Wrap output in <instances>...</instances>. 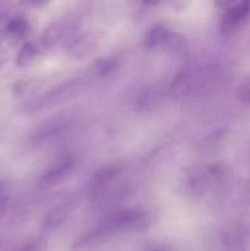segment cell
I'll list each match as a JSON object with an SVG mask.
<instances>
[{"mask_svg":"<svg viewBox=\"0 0 250 251\" xmlns=\"http://www.w3.org/2000/svg\"><path fill=\"white\" fill-rule=\"evenodd\" d=\"M169 37H171V33L166 27L153 26L145 34L144 44L147 49H156L167 43L169 41Z\"/></svg>","mask_w":250,"mask_h":251,"instance_id":"obj_5","label":"cell"},{"mask_svg":"<svg viewBox=\"0 0 250 251\" xmlns=\"http://www.w3.org/2000/svg\"><path fill=\"white\" fill-rule=\"evenodd\" d=\"M78 83L77 82H69L65 85L60 86L58 88H54L53 91L48 92L47 95L41 96L37 100H32L26 105L27 112H34V110H39L44 107H51V105L59 104V103L64 102L68 100L69 97L74 95L77 91Z\"/></svg>","mask_w":250,"mask_h":251,"instance_id":"obj_4","label":"cell"},{"mask_svg":"<svg viewBox=\"0 0 250 251\" xmlns=\"http://www.w3.org/2000/svg\"><path fill=\"white\" fill-rule=\"evenodd\" d=\"M73 122V117L69 114H58L50 119L42 123L33 131L31 141L34 145H41L60 136L65 130L69 129Z\"/></svg>","mask_w":250,"mask_h":251,"instance_id":"obj_1","label":"cell"},{"mask_svg":"<svg viewBox=\"0 0 250 251\" xmlns=\"http://www.w3.org/2000/svg\"><path fill=\"white\" fill-rule=\"evenodd\" d=\"M76 166V161L74 157H64L58 162L49 167L46 172L41 176L38 180L39 189H48L63 181Z\"/></svg>","mask_w":250,"mask_h":251,"instance_id":"obj_3","label":"cell"},{"mask_svg":"<svg viewBox=\"0 0 250 251\" xmlns=\"http://www.w3.org/2000/svg\"><path fill=\"white\" fill-rule=\"evenodd\" d=\"M7 200H9V198H7V194L4 189V190L0 193V215H1V213L5 211V208H6Z\"/></svg>","mask_w":250,"mask_h":251,"instance_id":"obj_11","label":"cell"},{"mask_svg":"<svg viewBox=\"0 0 250 251\" xmlns=\"http://www.w3.org/2000/svg\"><path fill=\"white\" fill-rule=\"evenodd\" d=\"M71 212V208L68 203H64L60 205L59 207L54 208L48 216H47L46 221L43 223V227L47 230H53L55 228H58L59 226L63 225L66 220H68L69 215Z\"/></svg>","mask_w":250,"mask_h":251,"instance_id":"obj_7","label":"cell"},{"mask_svg":"<svg viewBox=\"0 0 250 251\" xmlns=\"http://www.w3.org/2000/svg\"><path fill=\"white\" fill-rule=\"evenodd\" d=\"M37 55V48L32 43H26L17 54L16 63L19 66H26Z\"/></svg>","mask_w":250,"mask_h":251,"instance_id":"obj_10","label":"cell"},{"mask_svg":"<svg viewBox=\"0 0 250 251\" xmlns=\"http://www.w3.org/2000/svg\"><path fill=\"white\" fill-rule=\"evenodd\" d=\"M4 189H5V188H4V186H2V185H0V193H1V191H2V190H4Z\"/></svg>","mask_w":250,"mask_h":251,"instance_id":"obj_13","label":"cell"},{"mask_svg":"<svg viewBox=\"0 0 250 251\" xmlns=\"http://www.w3.org/2000/svg\"><path fill=\"white\" fill-rule=\"evenodd\" d=\"M37 250V247L34 244H27V245H24V247L19 248V249H15L12 251H36Z\"/></svg>","mask_w":250,"mask_h":251,"instance_id":"obj_12","label":"cell"},{"mask_svg":"<svg viewBox=\"0 0 250 251\" xmlns=\"http://www.w3.org/2000/svg\"><path fill=\"white\" fill-rule=\"evenodd\" d=\"M119 174L120 168L118 166H107L97 171L88 185L90 198L93 200L102 199L107 194V191L112 188L113 183L117 180Z\"/></svg>","mask_w":250,"mask_h":251,"instance_id":"obj_2","label":"cell"},{"mask_svg":"<svg viewBox=\"0 0 250 251\" xmlns=\"http://www.w3.org/2000/svg\"><path fill=\"white\" fill-rule=\"evenodd\" d=\"M248 12H249V5L248 4H240L228 10L225 16L222 17V29L229 31V29L234 28L245 19Z\"/></svg>","mask_w":250,"mask_h":251,"instance_id":"obj_6","label":"cell"},{"mask_svg":"<svg viewBox=\"0 0 250 251\" xmlns=\"http://www.w3.org/2000/svg\"><path fill=\"white\" fill-rule=\"evenodd\" d=\"M28 29V22L22 16H15L7 21L6 31L12 37H22Z\"/></svg>","mask_w":250,"mask_h":251,"instance_id":"obj_8","label":"cell"},{"mask_svg":"<svg viewBox=\"0 0 250 251\" xmlns=\"http://www.w3.org/2000/svg\"><path fill=\"white\" fill-rule=\"evenodd\" d=\"M159 93L157 90H147L140 96L139 100H137V107L141 109H150L153 108L159 100Z\"/></svg>","mask_w":250,"mask_h":251,"instance_id":"obj_9","label":"cell"}]
</instances>
